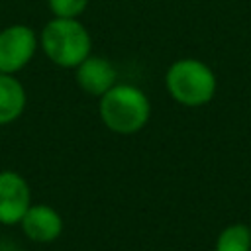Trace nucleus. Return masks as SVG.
Listing matches in <instances>:
<instances>
[{
    "instance_id": "nucleus-6",
    "label": "nucleus",
    "mask_w": 251,
    "mask_h": 251,
    "mask_svg": "<svg viewBox=\"0 0 251 251\" xmlns=\"http://www.w3.org/2000/svg\"><path fill=\"white\" fill-rule=\"evenodd\" d=\"M18 226L31 243L49 245L63 235L65 220L61 212L49 204H31Z\"/></svg>"
},
{
    "instance_id": "nucleus-2",
    "label": "nucleus",
    "mask_w": 251,
    "mask_h": 251,
    "mask_svg": "<svg viewBox=\"0 0 251 251\" xmlns=\"http://www.w3.org/2000/svg\"><path fill=\"white\" fill-rule=\"evenodd\" d=\"M39 49L53 65L73 71L90 53H94V43L80 18L51 16V20L45 22L39 31Z\"/></svg>"
},
{
    "instance_id": "nucleus-11",
    "label": "nucleus",
    "mask_w": 251,
    "mask_h": 251,
    "mask_svg": "<svg viewBox=\"0 0 251 251\" xmlns=\"http://www.w3.org/2000/svg\"><path fill=\"white\" fill-rule=\"evenodd\" d=\"M10 251H25V249H18V247H14V249H10Z\"/></svg>"
},
{
    "instance_id": "nucleus-10",
    "label": "nucleus",
    "mask_w": 251,
    "mask_h": 251,
    "mask_svg": "<svg viewBox=\"0 0 251 251\" xmlns=\"http://www.w3.org/2000/svg\"><path fill=\"white\" fill-rule=\"evenodd\" d=\"M90 0H47V8L53 18H80Z\"/></svg>"
},
{
    "instance_id": "nucleus-9",
    "label": "nucleus",
    "mask_w": 251,
    "mask_h": 251,
    "mask_svg": "<svg viewBox=\"0 0 251 251\" xmlns=\"http://www.w3.org/2000/svg\"><path fill=\"white\" fill-rule=\"evenodd\" d=\"M216 251H251V227L245 224L224 227L216 239Z\"/></svg>"
},
{
    "instance_id": "nucleus-7",
    "label": "nucleus",
    "mask_w": 251,
    "mask_h": 251,
    "mask_svg": "<svg viewBox=\"0 0 251 251\" xmlns=\"http://www.w3.org/2000/svg\"><path fill=\"white\" fill-rule=\"evenodd\" d=\"M75 71V80L76 86L94 98H100L104 92H108L116 82H118V71L116 65L102 57V55H94L90 53L78 67L73 69Z\"/></svg>"
},
{
    "instance_id": "nucleus-5",
    "label": "nucleus",
    "mask_w": 251,
    "mask_h": 251,
    "mask_svg": "<svg viewBox=\"0 0 251 251\" xmlns=\"http://www.w3.org/2000/svg\"><path fill=\"white\" fill-rule=\"evenodd\" d=\"M33 204L27 178L14 171H0V226H18L27 208Z\"/></svg>"
},
{
    "instance_id": "nucleus-4",
    "label": "nucleus",
    "mask_w": 251,
    "mask_h": 251,
    "mask_svg": "<svg viewBox=\"0 0 251 251\" xmlns=\"http://www.w3.org/2000/svg\"><path fill=\"white\" fill-rule=\"evenodd\" d=\"M39 51V33L27 24H10L0 29V73L18 75Z\"/></svg>"
},
{
    "instance_id": "nucleus-3",
    "label": "nucleus",
    "mask_w": 251,
    "mask_h": 251,
    "mask_svg": "<svg viewBox=\"0 0 251 251\" xmlns=\"http://www.w3.org/2000/svg\"><path fill=\"white\" fill-rule=\"evenodd\" d=\"M165 88L169 96L186 108L208 104L216 94L214 71L198 59H178L165 71Z\"/></svg>"
},
{
    "instance_id": "nucleus-1",
    "label": "nucleus",
    "mask_w": 251,
    "mask_h": 251,
    "mask_svg": "<svg viewBox=\"0 0 251 251\" xmlns=\"http://www.w3.org/2000/svg\"><path fill=\"white\" fill-rule=\"evenodd\" d=\"M98 116L112 133L126 137L135 135L151 118V102L139 86L118 80L98 98Z\"/></svg>"
},
{
    "instance_id": "nucleus-8",
    "label": "nucleus",
    "mask_w": 251,
    "mask_h": 251,
    "mask_svg": "<svg viewBox=\"0 0 251 251\" xmlns=\"http://www.w3.org/2000/svg\"><path fill=\"white\" fill-rule=\"evenodd\" d=\"M27 106V92L18 75L0 73V127L12 126Z\"/></svg>"
}]
</instances>
